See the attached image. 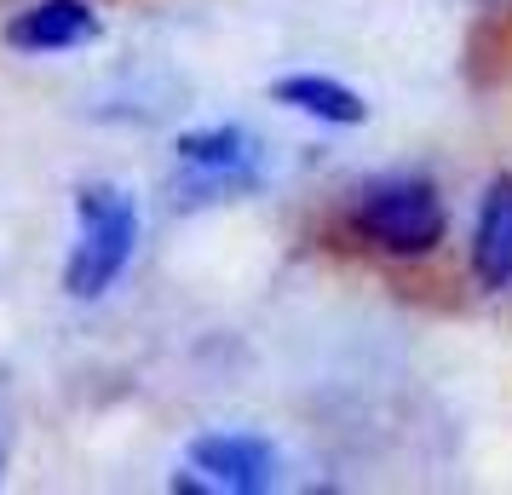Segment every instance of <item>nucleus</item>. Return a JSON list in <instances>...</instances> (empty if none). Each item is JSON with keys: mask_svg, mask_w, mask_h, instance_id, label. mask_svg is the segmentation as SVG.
I'll use <instances>...</instances> for the list:
<instances>
[{"mask_svg": "<svg viewBox=\"0 0 512 495\" xmlns=\"http://www.w3.org/2000/svg\"><path fill=\"white\" fill-rule=\"evenodd\" d=\"M282 484V455L259 432H202L173 467V495H265Z\"/></svg>", "mask_w": 512, "mask_h": 495, "instance_id": "20e7f679", "label": "nucleus"}, {"mask_svg": "<svg viewBox=\"0 0 512 495\" xmlns=\"http://www.w3.org/2000/svg\"><path fill=\"white\" fill-rule=\"evenodd\" d=\"M472 283L489 294L512 288V173H495L484 185L472 219Z\"/></svg>", "mask_w": 512, "mask_h": 495, "instance_id": "423d86ee", "label": "nucleus"}, {"mask_svg": "<svg viewBox=\"0 0 512 495\" xmlns=\"http://www.w3.org/2000/svg\"><path fill=\"white\" fill-rule=\"evenodd\" d=\"M271 104L323 121V127H363L369 121V98L357 93V87H346L340 75H317V70L277 75L271 81Z\"/></svg>", "mask_w": 512, "mask_h": 495, "instance_id": "0eeeda50", "label": "nucleus"}, {"mask_svg": "<svg viewBox=\"0 0 512 495\" xmlns=\"http://www.w3.org/2000/svg\"><path fill=\"white\" fill-rule=\"evenodd\" d=\"M104 35L93 0H29L24 12L6 18V47L24 58H58V52H81Z\"/></svg>", "mask_w": 512, "mask_h": 495, "instance_id": "39448f33", "label": "nucleus"}, {"mask_svg": "<svg viewBox=\"0 0 512 495\" xmlns=\"http://www.w3.org/2000/svg\"><path fill=\"white\" fill-rule=\"evenodd\" d=\"M6 455H12V398L0 386V478H6Z\"/></svg>", "mask_w": 512, "mask_h": 495, "instance_id": "6e6552de", "label": "nucleus"}, {"mask_svg": "<svg viewBox=\"0 0 512 495\" xmlns=\"http://www.w3.org/2000/svg\"><path fill=\"white\" fill-rule=\"evenodd\" d=\"M265 185V144L236 127V121H213V127H190L173 139V179L167 196L179 213L219 208V202H242Z\"/></svg>", "mask_w": 512, "mask_h": 495, "instance_id": "f03ea898", "label": "nucleus"}, {"mask_svg": "<svg viewBox=\"0 0 512 495\" xmlns=\"http://www.w3.org/2000/svg\"><path fill=\"white\" fill-rule=\"evenodd\" d=\"M351 236L392 260H426L449 236L443 196L426 173H386L351 196Z\"/></svg>", "mask_w": 512, "mask_h": 495, "instance_id": "7ed1b4c3", "label": "nucleus"}, {"mask_svg": "<svg viewBox=\"0 0 512 495\" xmlns=\"http://www.w3.org/2000/svg\"><path fill=\"white\" fill-rule=\"evenodd\" d=\"M133 254H139V202L110 179L75 185V242L64 254V294L70 300L110 294Z\"/></svg>", "mask_w": 512, "mask_h": 495, "instance_id": "f257e3e1", "label": "nucleus"}]
</instances>
